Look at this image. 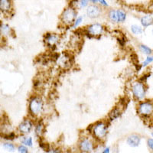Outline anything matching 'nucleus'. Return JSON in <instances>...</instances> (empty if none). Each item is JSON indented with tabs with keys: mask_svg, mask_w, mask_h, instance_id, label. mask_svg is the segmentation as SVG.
Masks as SVG:
<instances>
[{
	"mask_svg": "<svg viewBox=\"0 0 153 153\" xmlns=\"http://www.w3.org/2000/svg\"><path fill=\"white\" fill-rule=\"evenodd\" d=\"M44 109L43 100L39 97L31 98L29 102V111L33 117H38L42 113Z\"/></svg>",
	"mask_w": 153,
	"mask_h": 153,
	"instance_id": "nucleus-1",
	"label": "nucleus"
},
{
	"mask_svg": "<svg viewBox=\"0 0 153 153\" xmlns=\"http://www.w3.org/2000/svg\"><path fill=\"white\" fill-rule=\"evenodd\" d=\"M76 14H77V12H76L75 8L69 5L68 8H66L65 10L63 11L61 16V21L67 25H72L76 19Z\"/></svg>",
	"mask_w": 153,
	"mask_h": 153,
	"instance_id": "nucleus-2",
	"label": "nucleus"
},
{
	"mask_svg": "<svg viewBox=\"0 0 153 153\" xmlns=\"http://www.w3.org/2000/svg\"><path fill=\"white\" fill-rule=\"evenodd\" d=\"M108 126L106 123L99 122L96 123L95 126H93L92 132L94 133V136L97 139H103L106 137L107 134Z\"/></svg>",
	"mask_w": 153,
	"mask_h": 153,
	"instance_id": "nucleus-3",
	"label": "nucleus"
},
{
	"mask_svg": "<svg viewBox=\"0 0 153 153\" xmlns=\"http://www.w3.org/2000/svg\"><path fill=\"white\" fill-rule=\"evenodd\" d=\"M133 96L137 100H143L146 96V89L144 84L142 82H136L132 87Z\"/></svg>",
	"mask_w": 153,
	"mask_h": 153,
	"instance_id": "nucleus-4",
	"label": "nucleus"
},
{
	"mask_svg": "<svg viewBox=\"0 0 153 153\" xmlns=\"http://www.w3.org/2000/svg\"><path fill=\"white\" fill-rule=\"evenodd\" d=\"M152 103L150 101L143 102L139 105V107H138V112H139V115H141L143 117H150L152 113Z\"/></svg>",
	"mask_w": 153,
	"mask_h": 153,
	"instance_id": "nucleus-5",
	"label": "nucleus"
},
{
	"mask_svg": "<svg viewBox=\"0 0 153 153\" xmlns=\"http://www.w3.org/2000/svg\"><path fill=\"white\" fill-rule=\"evenodd\" d=\"M104 27L99 23H95L87 27V34L91 36H99L103 33Z\"/></svg>",
	"mask_w": 153,
	"mask_h": 153,
	"instance_id": "nucleus-6",
	"label": "nucleus"
},
{
	"mask_svg": "<svg viewBox=\"0 0 153 153\" xmlns=\"http://www.w3.org/2000/svg\"><path fill=\"white\" fill-rule=\"evenodd\" d=\"M102 13V9L97 4H91L87 6V15L91 19H97L100 17Z\"/></svg>",
	"mask_w": 153,
	"mask_h": 153,
	"instance_id": "nucleus-7",
	"label": "nucleus"
},
{
	"mask_svg": "<svg viewBox=\"0 0 153 153\" xmlns=\"http://www.w3.org/2000/svg\"><path fill=\"white\" fill-rule=\"evenodd\" d=\"M79 149L82 152H91L94 149V143L89 139H83L79 143Z\"/></svg>",
	"mask_w": 153,
	"mask_h": 153,
	"instance_id": "nucleus-8",
	"label": "nucleus"
},
{
	"mask_svg": "<svg viewBox=\"0 0 153 153\" xmlns=\"http://www.w3.org/2000/svg\"><path fill=\"white\" fill-rule=\"evenodd\" d=\"M33 128V123L30 120H25L19 124V130L22 134H28Z\"/></svg>",
	"mask_w": 153,
	"mask_h": 153,
	"instance_id": "nucleus-9",
	"label": "nucleus"
},
{
	"mask_svg": "<svg viewBox=\"0 0 153 153\" xmlns=\"http://www.w3.org/2000/svg\"><path fill=\"white\" fill-rule=\"evenodd\" d=\"M141 143V138L138 135H131L127 138V144L131 147H138Z\"/></svg>",
	"mask_w": 153,
	"mask_h": 153,
	"instance_id": "nucleus-10",
	"label": "nucleus"
},
{
	"mask_svg": "<svg viewBox=\"0 0 153 153\" xmlns=\"http://www.w3.org/2000/svg\"><path fill=\"white\" fill-rule=\"evenodd\" d=\"M45 42L48 45L51 47L55 46L56 44L59 42V36L56 34L48 33L45 36Z\"/></svg>",
	"mask_w": 153,
	"mask_h": 153,
	"instance_id": "nucleus-11",
	"label": "nucleus"
},
{
	"mask_svg": "<svg viewBox=\"0 0 153 153\" xmlns=\"http://www.w3.org/2000/svg\"><path fill=\"white\" fill-rule=\"evenodd\" d=\"M12 8V0H0V11L4 13H7Z\"/></svg>",
	"mask_w": 153,
	"mask_h": 153,
	"instance_id": "nucleus-12",
	"label": "nucleus"
},
{
	"mask_svg": "<svg viewBox=\"0 0 153 153\" xmlns=\"http://www.w3.org/2000/svg\"><path fill=\"white\" fill-rule=\"evenodd\" d=\"M153 22V18L152 15H147V16H145L143 17H142L141 19V24L143 27H149L150 25H152Z\"/></svg>",
	"mask_w": 153,
	"mask_h": 153,
	"instance_id": "nucleus-13",
	"label": "nucleus"
},
{
	"mask_svg": "<svg viewBox=\"0 0 153 153\" xmlns=\"http://www.w3.org/2000/svg\"><path fill=\"white\" fill-rule=\"evenodd\" d=\"M117 11V22H123L126 19V12L123 9H116Z\"/></svg>",
	"mask_w": 153,
	"mask_h": 153,
	"instance_id": "nucleus-14",
	"label": "nucleus"
},
{
	"mask_svg": "<svg viewBox=\"0 0 153 153\" xmlns=\"http://www.w3.org/2000/svg\"><path fill=\"white\" fill-rule=\"evenodd\" d=\"M121 113H122V111L120 110V108L116 107L110 112V114H109V117H110V120H114L120 117Z\"/></svg>",
	"mask_w": 153,
	"mask_h": 153,
	"instance_id": "nucleus-15",
	"label": "nucleus"
},
{
	"mask_svg": "<svg viewBox=\"0 0 153 153\" xmlns=\"http://www.w3.org/2000/svg\"><path fill=\"white\" fill-rule=\"evenodd\" d=\"M131 31L134 35H141L143 33V28L136 25H133L131 26Z\"/></svg>",
	"mask_w": 153,
	"mask_h": 153,
	"instance_id": "nucleus-16",
	"label": "nucleus"
},
{
	"mask_svg": "<svg viewBox=\"0 0 153 153\" xmlns=\"http://www.w3.org/2000/svg\"><path fill=\"white\" fill-rule=\"evenodd\" d=\"M44 125L42 123H39L38 124V125L36 126V127H35V133H36V135L38 136H42V134H43L44 132Z\"/></svg>",
	"mask_w": 153,
	"mask_h": 153,
	"instance_id": "nucleus-17",
	"label": "nucleus"
},
{
	"mask_svg": "<svg viewBox=\"0 0 153 153\" xmlns=\"http://www.w3.org/2000/svg\"><path fill=\"white\" fill-rule=\"evenodd\" d=\"M109 19L113 22H117V11L116 9H111L108 13Z\"/></svg>",
	"mask_w": 153,
	"mask_h": 153,
	"instance_id": "nucleus-18",
	"label": "nucleus"
},
{
	"mask_svg": "<svg viewBox=\"0 0 153 153\" xmlns=\"http://www.w3.org/2000/svg\"><path fill=\"white\" fill-rule=\"evenodd\" d=\"M140 51H141L142 52L144 53L145 54H147V55H150L152 52V51L150 48H149L148 46L144 45H140Z\"/></svg>",
	"mask_w": 153,
	"mask_h": 153,
	"instance_id": "nucleus-19",
	"label": "nucleus"
},
{
	"mask_svg": "<svg viewBox=\"0 0 153 153\" xmlns=\"http://www.w3.org/2000/svg\"><path fill=\"white\" fill-rule=\"evenodd\" d=\"M22 143H23L25 146L31 147L32 144H33V141H32L31 137H24L22 139Z\"/></svg>",
	"mask_w": 153,
	"mask_h": 153,
	"instance_id": "nucleus-20",
	"label": "nucleus"
},
{
	"mask_svg": "<svg viewBox=\"0 0 153 153\" xmlns=\"http://www.w3.org/2000/svg\"><path fill=\"white\" fill-rule=\"evenodd\" d=\"M0 31H2V33L5 34V35H8L10 32V27L8 25L2 24L0 25Z\"/></svg>",
	"mask_w": 153,
	"mask_h": 153,
	"instance_id": "nucleus-21",
	"label": "nucleus"
},
{
	"mask_svg": "<svg viewBox=\"0 0 153 153\" xmlns=\"http://www.w3.org/2000/svg\"><path fill=\"white\" fill-rule=\"evenodd\" d=\"M3 148L5 149L8 150V151H10V152H13L16 149L15 146L12 143H4L3 144Z\"/></svg>",
	"mask_w": 153,
	"mask_h": 153,
	"instance_id": "nucleus-22",
	"label": "nucleus"
},
{
	"mask_svg": "<svg viewBox=\"0 0 153 153\" xmlns=\"http://www.w3.org/2000/svg\"><path fill=\"white\" fill-rule=\"evenodd\" d=\"M89 2H89V0H79L77 5H79V7H80V9H84V8L88 6Z\"/></svg>",
	"mask_w": 153,
	"mask_h": 153,
	"instance_id": "nucleus-23",
	"label": "nucleus"
},
{
	"mask_svg": "<svg viewBox=\"0 0 153 153\" xmlns=\"http://www.w3.org/2000/svg\"><path fill=\"white\" fill-rule=\"evenodd\" d=\"M152 61H153V57H152V56H148V57L146 58V60L144 61V62L143 63V65H141L142 68H143V67H146L147 65H150V64L152 62Z\"/></svg>",
	"mask_w": 153,
	"mask_h": 153,
	"instance_id": "nucleus-24",
	"label": "nucleus"
},
{
	"mask_svg": "<svg viewBox=\"0 0 153 153\" xmlns=\"http://www.w3.org/2000/svg\"><path fill=\"white\" fill-rule=\"evenodd\" d=\"M82 22H83V17L76 18V19L74 20V22L73 28H76V27L79 26V25L81 24Z\"/></svg>",
	"mask_w": 153,
	"mask_h": 153,
	"instance_id": "nucleus-25",
	"label": "nucleus"
},
{
	"mask_svg": "<svg viewBox=\"0 0 153 153\" xmlns=\"http://www.w3.org/2000/svg\"><path fill=\"white\" fill-rule=\"evenodd\" d=\"M18 152H22V153H28V149L26 146H20L18 147Z\"/></svg>",
	"mask_w": 153,
	"mask_h": 153,
	"instance_id": "nucleus-26",
	"label": "nucleus"
},
{
	"mask_svg": "<svg viewBox=\"0 0 153 153\" xmlns=\"http://www.w3.org/2000/svg\"><path fill=\"white\" fill-rule=\"evenodd\" d=\"M97 3H99L101 6H103V7L109 6V4L107 3L106 0H97Z\"/></svg>",
	"mask_w": 153,
	"mask_h": 153,
	"instance_id": "nucleus-27",
	"label": "nucleus"
},
{
	"mask_svg": "<svg viewBox=\"0 0 153 153\" xmlns=\"http://www.w3.org/2000/svg\"><path fill=\"white\" fill-rule=\"evenodd\" d=\"M148 146L151 150L153 149V139H149L148 140Z\"/></svg>",
	"mask_w": 153,
	"mask_h": 153,
	"instance_id": "nucleus-28",
	"label": "nucleus"
},
{
	"mask_svg": "<svg viewBox=\"0 0 153 153\" xmlns=\"http://www.w3.org/2000/svg\"><path fill=\"white\" fill-rule=\"evenodd\" d=\"M103 153H106V152H110V148H106L104 149V151H103Z\"/></svg>",
	"mask_w": 153,
	"mask_h": 153,
	"instance_id": "nucleus-29",
	"label": "nucleus"
}]
</instances>
